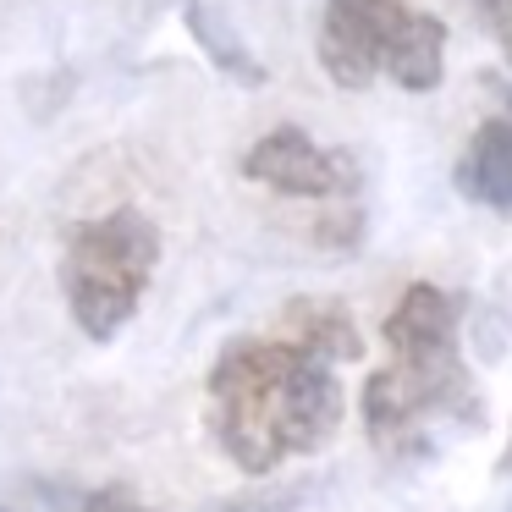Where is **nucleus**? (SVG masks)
<instances>
[{"label": "nucleus", "instance_id": "nucleus-4", "mask_svg": "<svg viewBox=\"0 0 512 512\" xmlns=\"http://www.w3.org/2000/svg\"><path fill=\"white\" fill-rule=\"evenodd\" d=\"M413 6L408 0H331L320 23V67L331 72L336 89H369L380 78V61H386L391 34L402 28Z\"/></svg>", "mask_w": 512, "mask_h": 512}, {"label": "nucleus", "instance_id": "nucleus-10", "mask_svg": "<svg viewBox=\"0 0 512 512\" xmlns=\"http://www.w3.org/2000/svg\"><path fill=\"white\" fill-rule=\"evenodd\" d=\"M474 6H479L485 28L501 39V50H507V61H512V0H474Z\"/></svg>", "mask_w": 512, "mask_h": 512}, {"label": "nucleus", "instance_id": "nucleus-1", "mask_svg": "<svg viewBox=\"0 0 512 512\" xmlns=\"http://www.w3.org/2000/svg\"><path fill=\"white\" fill-rule=\"evenodd\" d=\"M210 435L243 474H270L287 457L320 452L342 424V380L331 364L281 336L232 342L204 391Z\"/></svg>", "mask_w": 512, "mask_h": 512}, {"label": "nucleus", "instance_id": "nucleus-5", "mask_svg": "<svg viewBox=\"0 0 512 512\" xmlns=\"http://www.w3.org/2000/svg\"><path fill=\"white\" fill-rule=\"evenodd\" d=\"M243 177L287 193V199H347L358 188L353 160L320 149L303 127H270L243 155Z\"/></svg>", "mask_w": 512, "mask_h": 512}, {"label": "nucleus", "instance_id": "nucleus-2", "mask_svg": "<svg viewBox=\"0 0 512 512\" xmlns=\"http://www.w3.org/2000/svg\"><path fill=\"white\" fill-rule=\"evenodd\" d=\"M160 265V226L144 210L122 204L111 215H94L67 237V259H61V287H67V309L83 325V336L111 342L127 320L138 314L149 292V276Z\"/></svg>", "mask_w": 512, "mask_h": 512}, {"label": "nucleus", "instance_id": "nucleus-6", "mask_svg": "<svg viewBox=\"0 0 512 512\" xmlns=\"http://www.w3.org/2000/svg\"><path fill=\"white\" fill-rule=\"evenodd\" d=\"M391 353H430V347L457 342V298L430 281H413L397 303H391L386 325H380Z\"/></svg>", "mask_w": 512, "mask_h": 512}, {"label": "nucleus", "instance_id": "nucleus-9", "mask_svg": "<svg viewBox=\"0 0 512 512\" xmlns=\"http://www.w3.org/2000/svg\"><path fill=\"white\" fill-rule=\"evenodd\" d=\"M457 188L490 210H512V122H485L457 166Z\"/></svg>", "mask_w": 512, "mask_h": 512}, {"label": "nucleus", "instance_id": "nucleus-12", "mask_svg": "<svg viewBox=\"0 0 512 512\" xmlns=\"http://www.w3.org/2000/svg\"><path fill=\"white\" fill-rule=\"evenodd\" d=\"M496 468H501V474H512V441H507V452H501V463H496Z\"/></svg>", "mask_w": 512, "mask_h": 512}, {"label": "nucleus", "instance_id": "nucleus-8", "mask_svg": "<svg viewBox=\"0 0 512 512\" xmlns=\"http://www.w3.org/2000/svg\"><path fill=\"white\" fill-rule=\"evenodd\" d=\"M441 50H446V23L441 17L408 12L402 28L391 34L380 72H386L397 89H408V94H430L435 83H441Z\"/></svg>", "mask_w": 512, "mask_h": 512}, {"label": "nucleus", "instance_id": "nucleus-3", "mask_svg": "<svg viewBox=\"0 0 512 512\" xmlns=\"http://www.w3.org/2000/svg\"><path fill=\"white\" fill-rule=\"evenodd\" d=\"M358 408H364L369 441L391 457L424 452V419H479L474 380L457 342L430 353H391V364L364 380Z\"/></svg>", "mask_w": 512, "mask_h": 512}, {"label": "nucleus", "instance_id": "nucleus-11", "mask_svg": "<svg viewBox=\"0 0 512 512\" xmlns=\"http://www.w3.org/2000/svg\"><path fill=\"white\" fill-rule=\"evenodd\" d=\"M78 512H149L138 496H127L122 485H111V490H94V496H83V507Z\"/></svg>", "mask_w": 512, "mask_h": 512}, {"label": "nucleus", "instance_id": "nucleus-7", "mask_svg": "<svg viewBox=\"0 0 512 512\" xmlns=\"http://www.w3.org/2000/svg\"><path fill=\"white\" fill-rule=\"evenodd\" d=\"M281 342L303 347V353L325 358V364H331V358L364 353V336H358L353 314L331 298H292L287 309H281Z\"/></svg>", "mask_w": 512, "mask_h": 512}]
</instances>
